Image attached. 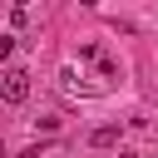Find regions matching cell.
Returning <instances> with one entry per match:
<instances>
[{"mask_svg":"<svg viewBox=\"0 0 158 158\" xmlns=\"http://www.w3.org/2000/svg\"><path fill=\"white\" fill-rule=\"evenodd\" d=\"M89 143H94V148H114V143H118V123H104V128H94V133H89Z\"/></svg>","mask_w":158,"mask_h":158,"instance_id":"cell-2","label":"cell"},{"mask_svg":"<svg viewBox=\"0 0 158 158\" xmlns=\"http://www.w3.org/2000/svg\"><path fill=\"white\" fill-rule=\"evenodd\" d=\"M0 99H5V104H25V99H30V74H25L20 64H10V69L0 74Z\"/></svg>","mask_w":158,"mask_h":158,"instance_id":"cell-1","label":"cell"}]
</instances>
